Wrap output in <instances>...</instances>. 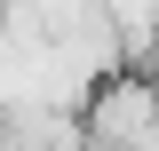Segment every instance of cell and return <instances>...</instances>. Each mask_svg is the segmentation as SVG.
Segmentation results:
<instances>
[{"label":"cell","instance_id":"1","mask_svg":"<svg viewBox=\"0 0 159 151\" xmlns=\"http://www.w3.org/2000/svg\"><path fill=\"white\" fill-rule=\"evenodd\" d=\"M80 135H88V151H159V80L103 72L80 112Z\"/></svg>","mask_w":159,"mask_h":151}]
</instances>
